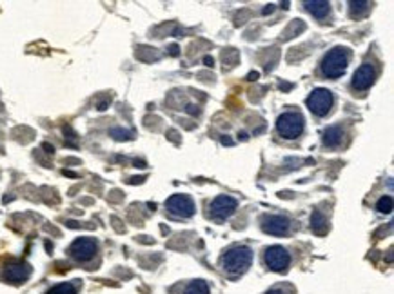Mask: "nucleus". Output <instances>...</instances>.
<instances>
[{"mask_svg":"<svg viewBox=\"0 0 394 294\" xmlns=\"http://www.w3.org/2000/svg\"><path fill=\"white\" fill-rule=\"evenodd\" d=\"M253 263V249L247 245H235L227 249L220 258L223 272L229 276H240L243 275Z\"/></svg>","mask_w":394,"mask_h":294,"instance_id":"nucleus-1","label":"nucleus"},{"mask_svg":"<svg viewBox=\"0 0 394 294\" xmlns=\"http://www.w3.org/2000/svg\"><path fill=\"white\" fill-rule=\"evenodd\" d=\"M350 62V51L345 46H336L330 51L323 55L322 62H320V71L325 78L336 80L347 71Z\"/></svg>","mask_w":394,"mask_h":294,"instance_id":"nucleus-2","label":"nucleus"},{"mask_svg":"<svg viewBox=\"0 0 394 294\" xmlns=\"http://www.w3.org/2000/svg\"><path fill=\"white\" fill-rule=\"evenodd\" d=\"M303 128H305V122H303V116L298 111H287L280 115L278 120H276V131L282 138L287 140L298 138L303 133Z\"/></svg>","mask_w":394,"mask_h":294,"instance_id":"nucleus-3","label":"nucleus"},{"mask_svg":"<svg viewBox=\"0 0 394 294\" xmlns=\"http://www.w3.org/2000/svg\"><path fill=\"white\" fill-rule=\"evenodd\" d=\"M335 106V95L327 88H318L307 96V108L315 116H327Z\"/></svg>","mask_w":394,"mask_h":294,"instance_id":"nucleus-4","label":"nucleus"},{"mask_svg":"<svg viewBox=\"0 0 394 294\" xmlns=\"http://www.w3.org/2000/svg\"><path fill=\"white\" fill-rule=\"evenodd\" d=\"M165 209L175 218H191L196 213L195 200L189 195H171L165 200Z\"/></svg>","mask_w":394,"mask_h":294,"instance_id":"nucleus-5","label":"nucleus"},{"mask_svg":"<svg viewBox=\"0 0 394 294\" xmlns=\"http://www.w3.org/2000/svg\"><path fill=\"white\" fill-rule=\"evenodd\" d=\"M263 262H265L267 269L273 272H283L287 267L291 265V255L289 250L282 245H271L263 250Z\"/></svg>","mask_w":394,"mask_h":294,"instance_id":"nucleus-6","label":"nucleus"},{"mask_svg":"<svg viewBox=\"0 0 394 294\" xmlns=\"http://www.w3.org/2000/svg\"><path fill=\"white\" fill-rule=\"evenodd\" d=\"M96 250H98L96 240L89 238V236H82V238H76L69 245V256L75 258L76 262H89L96 255Z\"/></svg>","mask_w":394,"mask_h":294,"instance_id":"nucleus-7","label":"nucleus"},{"mask_svg":"<svg viewBox=\"0 0 394 294\" xmlns=\"http://www.w3.org/2000/svg\"><path fill=\"white\" fill-rule=\"evenodd\" d=\"M209 209H211V218L222 222V220H227L229 216L235 215V211L238 209V202L229 195H220L213 200Z\"/></svg>","mask_w":394,"mask_h":294,"instance_id":"nucleus-8","label":"nucleus"},{"mask_svg":"<svg viewBox=\"0 0 394 294\" xmlns=\"http://www.w3.org/2000/svg\"><path fill=\"white\" fill-rule=\"evenodd\" d=\"M376 76H378L376 66L370 64V62H363L355 71V75H352V88H355L356 91H367V89L375 83Z\"/></svg>","mask_w":394,"mask_h":294,"instance_id":"nucleus-9","label":"nucleus"},{"mask_svg":"<svg viewBox=\"0 0 394 294\" xmlns=\"http://www.w3.org/2000/svg\"><path fill=\"white\" fill-rule=\"evenodd\" d=\"M262 229L267 235L283 236L291 230V220L283 215H265L262 218Z\"/></svg>","mask_w":394,"mask_h":294,"instance_id":"nucleus-10","label":"nucleus"},{"mask_svg":"<svg viewBox=\"0 0 394 294\" xmlns=\"http://www.w3.org/2000/svg\"><path fill=\"white\" fill-rule=\"evenodd\" d=\"M29 275H31V267L26 262H9L2 272L4 280L9 283H24Z\"/></svg>","mask_w":394,"mask_h":294,"instance_id":"nucleus-11","label":"nucleus"},{"mask_svg":"<svg viewBox=\"0 0 394 294\" xmlns=\"http://www.w3.org/2000/svg\"><path fill=\"white\" fill-rule=\"evenodd\" d=\"M343 138H345V129L342 125H329V128L323 131V145L330 147V149H336L343 143Z\"/></svg>","mask_w":394,"mask_h":294,"instance_id":"nucleus-12","label":"nucleus"},{"mask_svg":"<svg viewBox=\"0 0 394 294\" xmlns=\"http://www.w3.org/2000/svg\"><path fill=\"white\" fill-rule=\"evenodd\" d=\"M303 6H305V9L310 13L313 16H316V18H327L330 13V4L327 2V0H307V2H303Z\"/></svg>","mask_w":394,"mask_h":294,"instance_id":"nucleus-13","label":"nucleus"},{"mask_svg":"<svg viewBox=\"0 0 394 294\" xmlns=\"http://www.w3.org/2000/svg\"><path fill=\"white\" fill-rule=\"evenodd\" d=\"M310 229L315 230L316 235H325L327 229H329L327 218L320 211H315L313 215H310Z\"/></svg>","mask_w":394,"mask_h":294,"instance_id":"nucleus-14","label":"nucleus"},{"mask_svg":"<svg viewBox=\"0 0 394 294\" xmlns=\"http://www.w3.org/2000/svg\"><path fill=\"white\" fill-rule=\"evenodd\" d=\"M370 6H372L370 2H350V4H349L350 18H358V16H363L370 9Z\"/></svg>","mask_w":394,"mask_h":294,"instance_id":"nucleus-15","label":"nucleus"},{"mask_svg":"<svg viewBox=\"0 0 394 294\" xmlns=\"http://www.w3.org/2000/svg\"><path fill=\"white\" fill-rule=\"evenodd\" d=\"M183 294H209V285L203 280H195L185 287Z\"/></svg>","mask_w":394,"mask_h":294,"instance_id":"nucleus-16","label":"nucleus"},{"mask_svg":"<svg viewBox=\"0 0 394 294\" xmlns=\"http://www.w3.org/2000/svg\"><path fill=\"white\" fill-rule=\"evenodd\" d=\"M46 294H76V287L73 283H58L51 287Z\"/></svg>","mask_w":394,"mask_h":294,"instance_id":"nucleus-17","label":"nucleus"},{"mask_svg":"<svg viewBox=\"0 0 394 294\" xmlns=\"http://www.w3.org/2000/svg\"><path fill=\"white\" fill-rule=\"evenodd\" d=\"M376 211L382 213V215H389L392 211V198L389 195L387 196H382V198L376 202Z\"/></svg>","mask_w":394,"mask_h":294,"instance_id":"nucleus-18","label":"nucleus"},{"mask_svg":"<svg viewBox=\"0 0 394 294\" xmlns=\"http://www.w3.org/2000/svg\"><path fill=\"white\" fill-rule=\"evenodd\" d=\"M111 135L115 136V138H118V140H123V138H129V135H131V133L122 131V129H113Z\"/></svg>","mask_w":394,"mask_h":294,"instance_id":"nucleus-19","label":"nucleus"},{"mask_svg":"<svg viewBox=\"0 0 394 294\" xmlns=\"http://www.w3.org/2000/svg\"><path fill=\"white\" fill-rule=\"evenodd\" d=\"M265 294H287V292H285V289H283V287H275V289L267 290Z\"/></svg>","mask_w":394,"mask_h":294,"instance_id":"nucleus-20","label":"nucleus"},{"mask_svg":"<svg viewBox=\"0 0 394 294\" xmlns=\"http://www.w3.org/2000/svg\"><path fill=\"white\" fill-rule=\"evenodd\" d=\"M42 147H44V149H46V151H48V153H53V147L49 145V143H44V145H42Z\"/></svg>","mask_w":394,"mask_h":294,"instance_id":"nucleus-21","label":"nucleus"}]
</instances>
